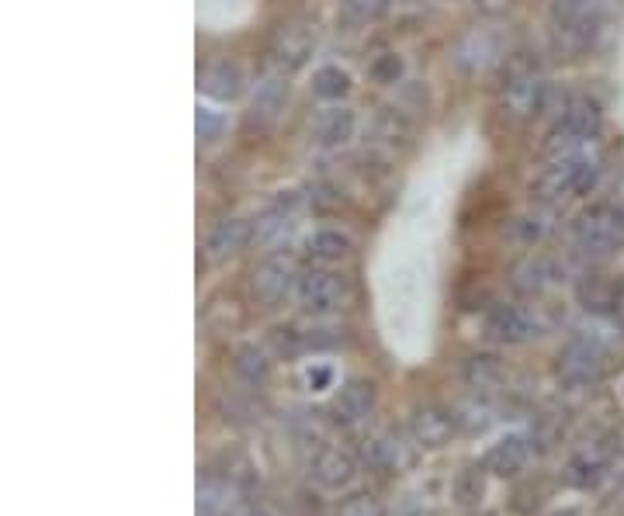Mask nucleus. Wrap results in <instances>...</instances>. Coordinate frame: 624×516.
<instances>
[{"label": "nucleus", "instance_id": "f257e3e1", "mask_svg": "<svg viewBox=\"0 0 624 516\" xmlns=\"http://www.w3.org/2000/svg\"><path fill=\"white\" fill-rule=\"evenodd\" d=\"M552 101V84L538 73L531 52H514L503 60L500 84V114L510 122H531Z\"/></svg>", "mask_w": 624, "mask_h": 516}, {"label": "nucleus", "instance_id": "f03ea898", "mask_svg": "<svg viewBox=\"0 0 624 516\" xmlns=\"http://www.w3.org/2000/svg\"><path fill=\"white\" fill-rule=\"evenodd\" d=\"M600 170H603V152L600 143L590 149H579L570 152V157H555L548 163L538 181H535V198L559 208L562 201H573L579 195H590L600 181Z\"/></svg>", "mask_w": 624, "mask_h": 516}, {"label": "nucleus", "instance_id": "7ed1b4c3", "mask_svg": "<svg viewBox=\"0 0 624 516\" xmlns=\"http://www.w3.org/2000/svg\"><path fill=\"white\" fill-rule=\"evenodd\" d=\"M573 243L586 257H608L624 243V212L614 205H590L573 219Z\"/></svg>", "mask_w": 624, "mask_h": 516}, {"label": "nucleus", "instance_id": "20e7f679", "mask_svg": "<svg viewBox=\"0 0 624 516\" xmlns=\"http://www.w3.org/2000/svg\"><path fill=\"white\" fill-rule=\"evenodd\" d=\"M608 371V351L594 333H573L559 354V381L565 389H594Z\"/></svg>", "mask_w": 624, "mask_h": 516}, {"label": "nucleus", "instance_id": "39448f33", "mask_svg": "<svg viewBox=\"0 0 624 516\" xmlns=\"http://www.w3.org/2000/svg\"><path fill=\"white\" fill-rule=\"evenodd\" d=\"M295 295H298L306 312L327 316V312L344 309V305L351 302V284H347V278H340L333 271H309V274L298 278Z\"/></svg>", "mask_w": 624, "mask_h": 516}, {"label": "nucleus", "instance_id": "423d86ee", "mask_svg": "<svg viewBox=\"0 0 624 516\" xmlns=\"http://www.w3.org/2000/svg\"><path fill=\"white\" fill-rule=\"evenodd\" d=\"M298 278H302L298 274V263L289 254H271L268 260L257 263L250 288H254V295L264 305H278V302H285L298 288Z\"/></svg>", "mask_w": 624, "mask_h": 516}, {"label": "nucleus", "instance_id": "0eeeda50", "mask_svg": "<svg viewBox=\"0 0 624 516\" xmlns=\"http://www.w3.org/2000/svg\"><path fill=\"white\" fill-rule=\"evenodd\" d=\"M538 333V322L521 305H493L486 312V336L503 347H517V343L531 340Z\"/></svg>", "mask_w": 624, "mask_h": 516}, {"label": "nucleus", "instance_id": "6e6552de", "mask_svg": "<svg viewBox=\"0 0 624 516\" xmlns=\"http://www.w3.org/2000/svg\"><path fill=\"white\" fill-rule=\"evenodd\" d=\"M309 475L316 486L323 489H344L354 482L357 475V462L344 451V447H333V444H319L309 457Z\"/></svg>", "mask_w": 624, "mask_h": 516}, {"label": "nucleus", "instance_id": "1a4fd4ad", "mask_svg": "<svg viewBox=\"0 0 624 516\" xmlns=\"http://www.w3.org/2000/svg\"><path fill=\"white\" fill-rule=\"evenodd\" d=\"M458 430V419L451 409H441V406H420L409 419V433L416 447H427V451H441L451 437Z\"/></svg>", "mask_w": 624, "mask_h": 516}, {"label": "nucleus", "instance_id": "9d476101", "mask_svg": "<svg viewBox=\"0 0 624 516\" xmlns=\"http://www.w3.org/2000/svg\"><path fill=\"white\" fill-rule=\"evenodd\" d=\"M375 385L368 378H351L344 389L337 392L333 398V406H330V419L337 427H354V423H362V419L371 416L375 409Z\"/></svg>", "mask_w": 624, "mask_h": 516}, {"label": "nucleus", "instance_id": "9b49d317", "mask_svg": "<svg viewBox=\"0 0 624 516\" xmlns=\"http://www.w3.org/2000/svg\"><path fill=\"white\" fill-rule=\"evenodd\" d=\"M295 208H298L295 191H281V195L254 219V243L274 246V243L285 239L289 229H292V219H295Z\"/></svg>", "mask_w": 624, "mask_h": 516}, {"label": "nucleus", "instance_id": "f8f14e48", "mask_svg": "<svg viewBox=\"0 0 624 516\" xmlns=\"http://www.w3.org/2000/svg\"><path fill=\"white\" fill-rule=\"evenodd\" d=\"M455 60L465 70H486V66H493V63H503L506 60L503 38L497 32H489V28H472L468 35L458 38Z\"/></svg>", "mask_w": 624, "mask_h": 516}, {"label": "nucleus", "instance_id": "ddd939ff", "mask_svg": "<svg viewBox=\"0 0 624 516\" xmlns=\"http://www.w3.org/2000/svg\"><path fill=\"white\" fill-rule=\"evenodd\" d=\"M309 56H313V35L306 28L285 25V28L274 32V38H271V63L281 70V76L302 70V66L309 63Z\"/></svg>", "mask_w": 624, "mask_h": 516}, {"label": "nucleus", "instance_id": "4468645a", "mask_svg": "<svg viewBox=\"0 0 624 516\" xmlns=\"http://www.w3.org/2000/svg\"><path fill=\"white\" fill-rule=\"evenodd\" d=\"M250 239H254V222H247V219H222V222H216L212 229H208V236H205V260H212V263L230 260Z\"/></svg>", "mask_w": 624, "mask_h": 516}, {"label": "nucleus", "instance_id": "2eb2a0df", "mask_svg": "<svg viewBox=\"0 0 624 516\" xmlns=\"http://www.w3.org/2000/svg\"><path fill=\"white\" fill-rule=\"evenodd\" d=\"M240 495H243V489L233 486L230 479L208 475V479L198 482V516H240L243 506H247Z\"/></svg>", "mask_w": 624, "mask_h": 516}, {"label": "nucleus", "instance_id": "dca6fc26", "mask_svg": "<svg viewBox=\"0 0 624 516\" xmlns=\"http://www.w3.org/2000/svg\"><path fill=\"white\" fill-rule=\"evenodd\" d=\"M552 225H555V208L538 201L535 208H527V212H521L514 222H510V239L524 246V250H531V246H541L548 239Z\"/></svg>", "mask_w": 624, "mask_h": 516}, {"label": "nucleus", "instance_id": "f3484780", "mask_svg": "<svg viewBox=\"0 0 624 516\" xmlns=\"http://www.w3.org/2000/svg\"><path fill=\"white\" fill-rule=\"evenodd\" d=\"M362 457L365 465L378 471H403L413 465V454H403V441L392 433H371L362 441Z\"/></svg>", "mask_w": 624, "mask_h": 516}, {"label": "nucleus", "instance_id": "a211bd4d", "mask_svg": "<svg viewBox=\"0 0 624 516\" xmlns=\"http://www.w3.org/2000/svg\"><path fill=\"white\" fill-rule=\"evenodd\" d=\"M527 462H531V444L524 441V437H506V441L493 444L486 454V471L489 475H500V479H514V475H521L527 468Z\"/></svg>", "mask_w": 624, "mask_h": 516}, {"label": "nucleus", "instance_id": "6ab92c4d", "mask_svg": "<svg viewBox=\"0 0 624 516\" xmlns=\"http://www.w3.org/2000/svg\"><path fill=\"white\" fill-rule=\"evenodd\" d=\"M458 378L465 381V389H472L476 395H489V392H497L503 385V365L493 357V354H472L462 360V368H458Z\"/></svg>", "mask_w": 624, "mask_h": 516}, {"label": "nucleus", "instance_id": "aec40b11", "mask_svg": "<svg viewBox=\"0 0 624 516\" xmlns=\"http://www.w3.org/2000/svg\"><path fill=\"white\" fill-rule=\"evenodd\" d=\"M289 101V84L285 76H260L254 84V98H250V114L257 125H271L278 119V111Z\"/></svg>", "mask_w": 624, "mask_h": 516}, {"label": "nucleus", "instance_id": "412c9836", "mask_svg": "<svg viewBox=\"0 0 624 516\" xmlns=\"http://www.w3.org/2000/svg\"><path fill=\"white\" fill-rule=\"evenodd\" d=\"M198 87L216 101H233L243 94V70L236 63H225V60L208 63L198 76Z\"/></svg>", "mask_w": 624, "mask_h": 516}, {"label": "nucleus", "instance_id": "4be33fe9", "mask_svg": "<svg viewBox=\"0 0 624 516\" xmlns=\"http://www.w3.org/2000/svg\"><path fill=\"white\" fill-rule=\"evenodd\" d=\"M354 128H357V119L351 108H327L319 111V119L313 125L316 132V143L327 146V149H340L354 139Z\"/></svg>", "mask_w": 624, "mask_h": 516}, {"label": "nucleus", "instance_id": "5701e85b", "mask_svg": "<svg viewBox=\"0 0 624 516\" xmlns=\"http://www.w3.org/2000/svg\"><path fill=\"white\" fill-rule=\"evenodd\" d=\"M617 292H621V284L608 281V278H600V274H586L579 284H576V298L586 312H594V316H608L617 309Z\"/></svg>", "mask_w": 624, "mask_h": 516}, {"label": "nucleus", "instance_id": "b1692460", "mask_svg": "<svg viewBox=\"0 0 624 516\" xmlns=\"http://www.w3.org/2000/svg\"><path fill=\"white\" fill-rule=\"evenodd\" d=\"M409 139V125L403 114H395V111H378L371 125H368V146L371 149H386V152H395V149H403Z\"/></svg>", "mask_w": 624, "mask_h": 516}, {"label": "nucleus", "instance_id": "393cba45", "mask_svg": "<svg viewBox=\"0 0 624 516\" xmlns=\"http://www.w3.org/2000/svg\"><path fill=\"white\" fill-rule=\"evenodd\" d=\"M555 278H559V267H555V260H548V257H527V260H521L514 267V284L527 295L545 292Z\"/></svg>", "mask_w": 624, "mask_h": 516}, {"label": "nucleus", "instance_id": "a878e982", "mask_svg": "<svg viewBox=\"0 0 624 516\" xmlns=\"http://www.w3.org/2000/svg\"><path fill=\"white\" fill-rule=\"evenodd\" d=\"M351 236L347 233H340V229H319V233L309 236L306 243V250L313 260L319 263H340V260H347L351 257Z\"/></svg>", "mask_w": 624, "mask_h": 516}, {"label": "nucleus", "instance_id": "bb28decb", "mask_svg": "<svg viewBox=\"0 0 624 516\" xmlns=\"http://www.w3.org/2000/svg\"><path fill=\"white\" fill-rule=\"evenodd\" d=\"M233 371H236V378L247 381V385H264V381L271 378V357L264 347H257V343H247V347L236 351Z\"/></svg>", "mask_w": 624, "mask_h": 516}, {"label": "nucleus", "instance_id": "cd10ccee", "mask_svg": "<svg viewBox=\"0 0 624 516\" xmlns=\"http://www.w3.org/2000/svg\"><path fill=\"white\" fill-rule=\"evenodd\" d=\"M313 90H316V98H323V101H340L351 94V76L340 66H323L313 76Z\"/></svg>", "mask_w": 624, "mask_h": 516}, {"label": "nucleus", "instance_id": "c85d7f7f", "mask_svg": "<svg viewBox=\"0 0 624 516\" xmlns=\"http://www.w3.org/2000/svg\"><path fill=\"white\" fill-rule=\"evenodd\" d=\"M603 471H608V462L600 454H576L570 462V482L579 489H594L603 479Z\"/></svg>", "mask_w": 624, "mask_h": 516}, {"label": "nucleus", "instance_id": "c756f323", "mask_svg": "<svg viewBox=\"0 0 624 516\" xmlns=\"http://www.w3.org/2000/svg\"><path fill=\"white\" fill-rule=\"evenodd\" d=\"M455 419H458V427H465L468 433H476V430L482 433L497 416H493V406H489L486 398H468L465 406L455 409Z\"/></svg>", "mask_w": 624, "mask_h": 516}, {"label": "nucleus", "instance_id": "7c9ffc66", "mask_svg": "<svg viewBox=\"0 0 624 516\" xmlns=\"http://www.w3.org/2000/svg\"><path fill=\"white\" fill-rule=\"evenodd\" d=\"M337 516H386V506L371 492H354L337 506Z\"/></svg>", "mask_w": 624, "mask_h": 516}, {"label": "nucleus", "instance_id": "2f4dec72", "mask_svg": "<svg viewBox=\"0 0 624 516\" xmlns=\"http://www.w3.org/2000/svg\"><path fill=\"white\" fill-rule=\"evenodd\" d=\"M368 73H371V81L375 84H395L403 76V60L395 52H382L378 60L368 66Z\"/></svg>", "mask_w": 624, "mask_h": 516}, {"label": "nucleus", "instance_id": "473e14b6", "mask_svg": "<svg viewBox=\"0 0 624 516\" xmlns=\"http://www.w3.org/2000/svg\"><path fill=\"white\" fill-rule=\"evenodd\" d=\"M482 471H486V465H482V468H468L462 479H458V500H462V506H476V503L482 500V492H486Z\"/></svg>", "mask_w": 624, "mask_h": 516}, {"label": "nucleus", "instance_id": "72a5a7b5", "mask_svg": "<svg viewBox=\"0 0 624 516\" xmlns=\"http://www.w3.org/2000/svg\"><path fill=\"white\" fill-rule=\"evenodd\" d=\"M222 128V119L216 111H198V136L201 139H216Z\"/></svg>", "mask_w": 624, "mask_h": 516}, {"label": "nucleus", "instance_id": "f704fd0d", "mask_svg": "<svg viewBox=\"0 0 624 516\" xmlns=\"http://www.w3.org/2000/svg\"><path fill=\"white\" fill-rule=\"evenodd\" d=\"M347 11L357 14V17H371L378 11H386V0H344Z\"/></svg>", "mask_w": 624, "mask_h": 516}, {"label": "nucleus", "instance_id": "c9c22d12", "mask_svg": "<svg viewBox=\"0 0 624 516\" xmlns=\"http://www.w3.org/2000/svg\"><path fill=\"white\" fill-rule=\"evenodd\" d=\"M427 0H386V11H395V14H413V11H424Z\"/></svg>", "mask_w": 624, "mask_h": 516}, {"label": "nucleus", "instance_id": "e433bc0d", "mask_svg": "<svg viewBox=\"0 0 624 516\" xmlns=\"http://www.w3.org/2000/svg\"><path fill=\"white\" fill-rule=\"evenodd\" d=\"M240 516H281L274 506H257V503H247V506H243V513Z\"/></svg>", "mask_w": 624, "mask_h": 516}, {"label": "nucleus", "instance_id": "4c0bfd02", "mask_svg": "<svg viewBox=\"0 0 624 516\" xmlns=\"http://www.w3.org/2000/svg\"><path fill=\"white\" fill-rule=\"evenodd\" d=\"M333 374H330V368H319V371H309V385L313 389H323L327 385V381H330Z\"/></svg>", "mask_w": 624, "mask_h": 516}, {"label": "nucleus", "instance_id": "58836bf2", "mask_svg": "<svg viewBox=\"0 0 624 516\" xmlns=\"http://www.w3.org/2000/svg\"><path fill=\"white\" fill-rule=\"evenodd\" d=\"M614 316H617V322L624 327V284H621V292H617V309H614Z\"/></svg>", "mask_w": 624, "mask_h": 516}]
</instances>
